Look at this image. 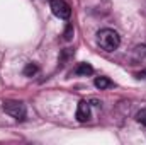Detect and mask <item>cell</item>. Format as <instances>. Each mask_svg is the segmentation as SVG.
Returning a JSON list of instances; mask_svg holds the SVG:
<instances>
[{
  "label": "cell",
  "mask_w": 146,
  "mask_h": 145,
  "mask_svg": "<svg viewBox=\"0 0 146 145\" xmlns=\"http://www.w3.org/2000/svg\"><path fill=\"white\" fill-rule=\"evenodd\" d=\"M49 7H51V12L60 19H68L72 15V9L65 0H51Z\"/></svg>",
  "instance_id": "cell-3"
},
{
  "label": "cell",
  "mask_w": 146,
  "mask_h": 145,
  "mask_svg": "<svg viewBox=\"0 0 146 145\" xmlns=\"http://www.w3.org/2000/svg\"><path fill=\"white\" fill-rule=\"evenodd\" d=\"M94 84H95V87H97V89H100V91H102V89H109V87L114 85V84H112V80H109L107 77H97Z\"/></svg>",
  "instance_id": "cell-5"
},
{
  "label": "cell",
  "mask_w": 146,
  "mask_h": 145,
  "mask_svg": "<svg viewBox=\"0 0 146 145\" xmlns=\"http://www.w3.org/2000/svg\"><path fill=\"white\" fill-rule=\"evenodd\" d=\"M34 73H37V65H34V63H29L24 68V75H27V77H33Z\"/></svg>",
  "instance_id": "cell-7"
},
{
  "label": "cell",
  "mask_w": 146,
  "mask_h": 145,
  "mask_svg": "<svg viewBox=\"0 0 146 145\" xmlns=\"http://www.w3.org/2000/svg\"><path fill=\"white\" fill-rule=\"evenodd\" d=\"M136 77H138V79H145L146 77V70H141L139 73H136Z\"/></svg>",
  "instance_id": "cell-10"
},
{
  "label": "cell",
  "mask_w": 146,
  "mask_h": 145,
  "mask_svg": "<svg viewBox=\"0 0 146 145\" xmlns=\"http://www.w3.org/2000/svg\"><path fill=\"white\" fill-rule=\"evenodd\" d=\"M97 41H99L100 48L106 51H114L121 44V38L114 29H100L97 33Z\"/></svg>",
  "instance_id": "cell-1"
},
{
  "label": "cell",
  "mask_w": 146,
  "mask_h": 145,
  "mask_svg": "<svg viewBox=\"0 0 146 145\" xmlns=\"http://www.w3.org/2000/svg\"><path fill=\"white\" fill-rule=\"evenodd\" d=\"M76 119L85 123L90 119V104L87 101H80L78 103V108H76Z\"/></svg>",
  "instance_id": "cell-4"
},
{
  "label": "cell",
  "mask_w": 146,
  "mask_h": 145,
  "mask_svg": "<svg viewBox=\"0 0 146 145\" xmlns=\"http://www.w3.org/2000/svg\"><path fill=\"white\" fill-rule=\"evenodd\" d=\"M136 121H138V123H141L143 126H146V108L141 109V111L136 114Z\"/></svg>",
  "instance_id": "cell-8"
},
{
  "label": "cell",
  "mask_w": 146,
  "mask_h": 145,
  "mask_svg": "<svg viewBox=\"0 0 146 145\" xmlns=\"http://www.w3.org/2000/svg\"><path fill=\"white\" fill-rule=\"evenodd\" d=\"M75 73L76 75H90V73H94V68L88 63H78V67L75 68Z\"/></svg>",
  "instance_id": "cell-6"
},
{
  "label": "cell",
  "mask_w": 146,
  "mask_h": 145,
  "mask_svg": "<svg viewBox=\"0 0 146 145\" xmlns=\"http://www.w3.org/2000/svg\"><path fill=\"white\" fill-rule=\"evenodd\" d=\"M2 108H3V111L7 114H10L15 119H24L26 118V106L21 101H12V99L10 101H5Z\"/></svg>",
  "instance_id": "cell-2"
},
{
  "label": "cell",
  "mask_w": 146,
  "mask_h": 145,
  "mask_svg": "<svg viewBox=\"0 0 146 145\" xmlns=\"http://www.w3.org/2000/svg\"><path fill=\"white\" fill-rule=\"evenodd\" d=\"M63 36H65L66 41H70V39H72V36H73V26H72V24H68V26H66V29H65Z\"/></svg>",
  "instance_id": "cell-9"
}]
</instances>
